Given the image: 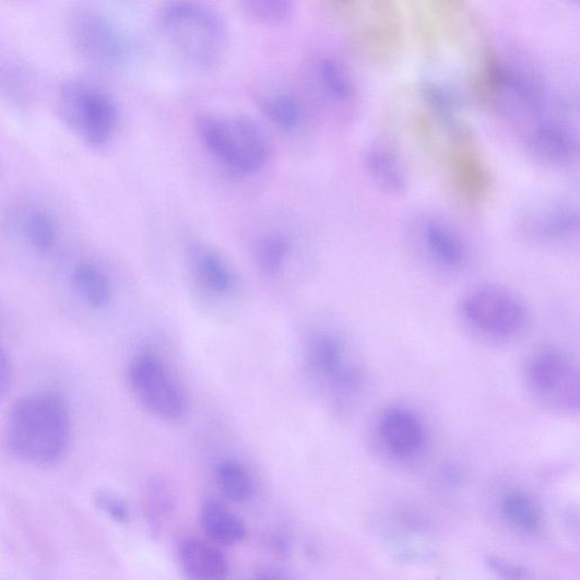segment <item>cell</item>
I'll list each match as a JSON object with an SVG mask.
<instances>
[{"label": "cell", "mask_w": 580, "mask_h": 580, "mask_svg": "<svg viewBox=\"0 0 580 580\" xmlns=\"http://www.w3.org/2000/svg\"><path fill=\"white\" fill-rule=\"evenodd\" d=\"M71 438L70 410L58 393L24 395L10 411L7 445L22 463L43 469L58 465L69 451Z\"/></svg>", "instance_id": "obj_1"}, {"label": "cell", "mask_w": 580, "mask_h": 580, "mask_svg": "<svg viewBox=\"0 0 580 580\" xmlns=\"http://www.w3.org/2000/svg\"><path fill=\"white\" fill-rule=\"evenodd\" d=\"M198 138L209 156L239 177L262 171L272 156L268 132L251 117L209 113L198 117Z\"/></svg>", "instance_id": "obj_2"}, {"label": "cell", "mask_w": 580, "mask_h": 580, "mask_svg": "<svg viewBox=\"0 0 580 580\" xmlns=\"http://www.w3.org/2000/svg\"><path fill=\"white\" fill-rule=\"evenodd\" d=\"M159 25L170 47L197 69L216 67L227 51V25L217 11L205 4L168 3L161 11Z\"/></svg>", "instance_id": "obj_3"}, {"label": "cell", "mask_w": 580, "mask_h": 580, "mask_svg": "<svg viewBox=\"0 0 580 580\" xmlns=\"http://www.w3.org/2000/svg\"><path fill=\"white\" fill-rule=\"evenodd\" d=\"M307 359L330 406L338 413L350 411L364 391L366 377L342 335L329 330L315 333L308 344Z\"/></svg>", "instance_id": "obj_4"}, {"label": "cell", "mask_w": 580, "mask_h": 580, "mask_svg": "<svg viewBox=\"0 0 580 580\" xmlns=\"http://www.w3.org/2000/svg\"><path fill=\"white\" fill-rule=\"evenodd\" d=\"M458 313L474 338L494 344L514 341L529 321L523 298L506 286L494 284L469 291L458 305Z\"/></svg>", "instance_id": "obj_5"}, {"label": "cell", "mask_w": 580, "mask_h": 580, "mask_svg": "<svg viewBox=\"0 0 580 580\" xmlns=\"http://www.w3.org/2000/svg\"><path fill=\"white\" fill-rule=\"evenodd\" d=\"M57 108L64 125L90 147L108 146L118 131L117 102L93 83L80 80L63 83L58 91Z\"/></svg>", "instance_id": "obj_6"}, {"label": "cell", "mask_w": 580, "mask_h": 580, "mask_svg": "<svg viewBox=\"0 0 580 580\" xmlns=\"http://www.w3.org/2000/svg\"><path fill=\"white\" fill-rule=\"evenodd\" d=\"M353 16L352 38L358 54L379 69L399 63L405 44L404 13L389 0L346 3Z\"/></svg>", "instance_id": "obj_7"}, {"label": "cell", "mask_w": 580, "mask_h": 580, "mask_svg": "<svg viewBox=\"0 0 580 580\" xmlns=\"http://www.w3.org/2000/svg\"><path fill=\"white\" fill-rule=\"evenodd\" d=\"M524 380L533 401L561 415L579 412L580 382L576 362L564 351L545 346L526 359Z\"/></svg>", "instance_id": "obj_8"}, {"label": "cell", "mask_w": 580, "mask_h": 580, "mask_svg": "<svg viewBox=\"0 0 580 580\" xmlns=\"http://www.w3.org/2000/svg\"><path fill=\"white\" fill-rule=\"evenodd\" d=\"M453 197L470 209L482 208L493 191V175L482 149L460 119L453 126L440 163Z\"/></svg>", "instance_id": "obj_9"}, {"label": "cell", "mask_w": 580, "mask_h": 580, "mask_svg": "<svg viewBox=\"0 0 580 580\" xmlns=\"http://www.w3.org/2000/svg\"><path fill=\"white\" fill-rule=\"evenodd\" d=\"M128 382L137 401L157 418L177 422L187 415L188 395L158 356H134L129 364Z\"/></svg>", "instance_id": "obj_10"}, {"label": "cell", "mask_w": 580, "mask_h": 580, "mask_svg": "<svg viewBox=\"0 0 580 580\" xmlns=\"http://www.w3.org/2000/svg\"><path fill=\"white\" fill-rule=\"evenodd\" d=\"M71 37L76 51L99 67H116L130 55V43L121 28L102 13L86 11L74 15Z\"/></svg>", "instance_id": "obj_11"}, {"label": "cell", "mask_w": 580, "mask_h": 580, "mask_svg": "<svg viewBox=\"0 0 580 580\" xmlns=\"http://www.w3.org/2000/svg\"><path fill=\"white\" fill-rule=\"evenodd\" d=\"M376 436L381 448L396 461L414 460L427 442L424 419L414 410L399 405L380 414Z\"/></svg>", "instance_id": "obj_12"}, {"label": "cell", "mask_w": 580, "mask_h": 580, "mask_svg": "<svg viewBox=\"0 0 580 580\" xmlns=\"http://www.w3.org/2000/svg\"><path fill=\"white\" fill-rule=\"evenodd\" d=\"M418 247L437 267L458 271L470 259V249L464 237L451 225L436 217L421 218L415 226Z\"/></svg>", "instance_id": "obj_13"}, {"label": "cell", "mask_w": 580, "mask_h": 580, "mask_svg": "<svg viewBox=\"0 0 580 580\" xmlns=\"http://www.w3.org/2000/svg\"><path fill=\"white\" fill-rule=\"evenodd\" d=\"M578 213L567 204H549L536 209L522 224L523 235L540 244H564L578 234Z\"/></svg>", "instance_id": "obj_14"}, {"label": "cell", "mask_w": 580, "mask_h": 580, "mask_svg": "<svg viewBox=\"0 0 580 580\" xmlns=\"http://www.w3.org/2000/svg\"><path fill=\"white\" fill-rule=\"evenodd\" d=\"M313 81L322 99L334 110L347 115L357 100V90L348 69L339 58L320 56L313 64Z\"/></svg>", "instance_id": "obj_15"}, {"label": "cell", "mask_w": 580, "mask_h": 580, "mask_svg": "<svg viewBox=\"0 0 580 580\" xmlns=\"http://www.w3.org/2000/svg\"><path fill=\"white\" fill-rule=\"evenodd\" d=\"M182 570L191 580H228L229 567L218 548L201 540H186L179 546Z\"/></svg>", "instance_id": "obj_16"}, {"label": "cell", "mask_w": 580, "mask_h": 580, "mask_svg": "<svg viewBox=\"0 0 580 580\" xmlns=\"http://www.w3.org/2000/svg\"><path fill=\"white\" fill-rule=\"evenodd\" d=\"M365 166L377 185L389 194H401L406 190L407 178L399 151L391 144L377 143L365 154Z\"/></svg>", "instance_id": "obj_17"}, {"label": "cell", "mask_w": 580, "mask_h": 580, "mask_svg": "<svg viewBox=\"0 0 580 580\" xmlns=\"http://www.w3.org/2000/svg\"><path fill=\"white\" fill-rule=\"evenodd\" d=\"M269 123L284 133H296L308 118V110L295 94L287 90H271L259 99Z\"/></svg>", "instance_id": "obj_18"}, {"label": "cell", "mask_w": 580, "mask_h": 580, "mask_svg": "<svg viewBox=\"0 0 580 580\" xmlns=\"http://www.w3.org/2000/svg\"><path fill=\"white\" fill-rule=\"evenodd\" d=\"M205 533L217 543L236 545L247 536V528L234 512L216 500L205 502L201 512Z\"/></svg>", "instance_id": "obj_19"}, {"label": "cell", "mask_w": 580, "mask_h": 580, "mask_svg": "<svg viewBox=\"0 0 580 580\" xmlns=\"http://www.w3.org/2000/svg\"><path fill=\"white\" fill-rule=\"evenodd\" d=\"M196 277L208 292L226 295L235 287L234 273L228 263L215 251L198 249L193 253Z\"/></svg>", "instance_id": "obj_20"}, {"label": "cell", "mask_w": 580, "mask_h": 580, "mask_svg": "<svg viewBox=\"0 0 580 580\" xmlns=\"http://www.w3.org/2000/svg\"><path fill=\"white\" fill-rule=\"evenodd\" d=\"M76 292L94 309H104L111 301L113 288L106 273L95 264H79L72 274Z\"/></svg>", "instance_id": "obj_21"}, {"label": "cell", "mask_w": 580, "mask_h": 580, "mask_svg": "<svg viewBox=\"0 0 580 580\" xmlns=\"http://www.w3.org/2000/svg\"><path fill=\"white\" fill-rule=\"evenodd\" d=\"M293 251V242L284 233L271 232L260 236L253 247V257L267 276H277Z\"/></svg>", "instance_id": "obj_22"}, {"label": "cell", "mask_w": 580, "mask_h": 580, "mask_svg": "<svg viewBox=\"0 0 580 580\" xmlns=\"http://www.w3.org/2000/svg\"><path fill=\"white\" fill-rule=\"evenodd\" d=\"M217 482L222 493L230 501L241 504L255 495V484L248 470L234 461H225L217 469Z\"/></svg>", "instance_id": "obj_23"}, {"label": "cell", "mask_w": 580, "mask_h": 580, "mask_svg": "<svg viewBox=\"0 0 580 580\" xmlns=\"http://www.w3.org/2000/svg\"><path fill=\"white\" fill-rule=\"evenodd\" d=\"M501 510L512 525L526 532H535L541 526V514L535 504L522 493L505 496Z\"/></svg>", "instance_id": "obj_24"}, {"label": "cell", "mask_w": 580, "mask_h": 580, "mask_svg": "<svg viewBox=\"0 0 580 580\" xmlns=\"http://www.w3.org/2000/svg\"><path fill=\"white\" fill-rule=\"evenodd\" d=\"M241 8L251 20L264 25L285 24L294 14V4L288 0H248Z\"/></svg>", "instance_id": "obj_25"}, {"label": "cell", "mask_w": 580, "mask_h": 580, "mask_svg": "<svg viewBox=\"0 0 580 580\" xmlns=\"http://www.w3.org/2000/svg\"><path fill=\"white\" fill-rule=\"evenodd\" d=\"M24 233L36 249L47 251L54 247L57 228L47 211L35 209L25 217Z\"/></svg>", "instance_id": "obj_26"}, {"label": "cell", "mask_w": 580, "mask_h": 580, "mask_svg": "<svg viewBox=\"0 0 580 580\" xmlns=\"http://www.w3.org/2000/svg\"><path fill=\"white\" fill-rule=\"evenodd\" d=\"M97 506L106 512L113 521L119 524H126L130 519V509L128 504L107 492H100L96 496Z\"/></svg>", "instance_id": "obj_27"}, {"label": "cell", "mask_w": 580, "mask_h": 580, "mask_svg": "<svg viewBox=\"0 0 580 580\" xmlns=\"http://www.w3.org/2000/svg\"><path fill=\"white\" fill-rule=\"evenodd\" d=\"M155 493L150 494L149 499V518L151 519H158L164 516L168 509H169V494H167L165 490V486L163 484H156L154 488Z\"/></svg>", "instance_id": "obj_28"}, {"label": "cell", "mask_w": 580, "mask_h": 580, "mask_svg": "<svg viewBox=\"0 0 580 580\" xmlns=\"http://www.w3.org/2000/svg\"><path fill=\"white\" fill-rule=\"evenodd\" d=\"M12 364L7 350L0 344V400H3L12 383Z\"/></svg>", "instance_id": "obj_29"}, {"label": "cell", "mask_w": 580, "mask_h": 580, "mask_svg": "<svg viewBox=\"0 0 580 580\" xmlns=\"http://www.w3.org/2000/svg\"><path fill=\"white\" fill-rule=\"evenodd\" d=\"M490 565L495 570L500 572L502 576H505L508 579H522L523 572L519 571L514 566L509 565L507 563H501L500 560H490Z\"/></svg>", "instance_id": "obj_30"}, {"label": "cell", "mask_w": 580, "mask_h": 580, "mask_svg": "<svg viewBox=\"0 0 580 580\" xmlns=\"http://www.w3.org/2000/svg\"><path fill=\"white\" fill-rule=\"evenodd\" d=\"M257 580H276V579L263 576V577H259Z\"/></svg>", "instance_id": "obj_31"}]
</instances>
